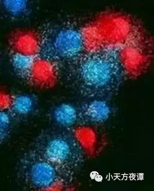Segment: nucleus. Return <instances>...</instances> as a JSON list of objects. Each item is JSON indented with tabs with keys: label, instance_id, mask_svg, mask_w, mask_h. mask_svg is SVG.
Wrapping results in <instances>:
<instances>
[{
	"label": "nucleus",
	"instance_id": "nucleus-2",
	"mask_svg": "<svg viewBox=\"0 0 154 191\" xmlns=\"http://www.w3.org/2000/svg\"><path fill=\"white\" fill-rule=\"evenodd\" d=\"M33 145V149L57 168L65 185L71 182L79 173L83 151L71 129L52 126L43 129Z\"/></svg>",
	"mask_w": 154,
	"mask_h": 191
},
{
	"label": "nucleus",
	"instance_id": "nucleus-10",
	"mask_svg": "<svg viewBox=\"0 0 154 191\" xmlns=\"http://www.w3.org/2000/svg\"><path fill=\"white\" fill-rule=\"evenodd\" d=\"M15 95L0 85V110L9 111L14 100Z\"/></svg>",
	"mask_w": 154,
	"mask_h": 191
},
{
	"label": "nucleus",
	"instance_id": "nucleus-6",
	"mask_svg": "<svg viewBox=\"0 0 154 191\" xmlns=\"http://www.w3.org/2000/svg\"><path fill=\"white\" fill-rule=\"evenodd\" d=\"M48 116L53 126L71 129L79 125V109L69 103L55 106L49 111Z\"/></svg>",
	"mask_w": 154,
	"mask_h": 191
},
{
	"label": "nucleus",
	"instance_id": "nucleus-4",
	"mask_svg": "<svg viewBox=\"0 0 154 191\" xmlns=\"http://www.w3.org/2000/svg\"><path fill=\"white\" fill-rule=\"evenodd\" d=\"M37 37L32 32L17 28L11 33L8 39V48L14 60L34 57L37 47Z\"/></svg>",
	"mask_w": 154,
	"mask_h": 191
},
{
	"label": "nucleus",
	"instance_id": "nucleus-9",
	"mask_svg": "<svg viewBox=\"0 0 154 191\" xmlns=\"http://www.w3.org/2000/svg\"><path fill=\"white\" fill-rule=\"evenodd\" d=\"M13 118L9 111L0 110V144L10 135L13 125Z\"/></svg>",
	"mask_w": 154,
	"mask_h": 191
},
{
	"label": "nucleus",
	"instance_id": "nucleus-3",
	"mask_svg": "<svg viewBox=\"0 0 154 191\" xmlns=\"http://www.w3.org/2000/svg\"><path fill=\"white\" fill-rule=\"evenodd\" d=\"M17 168L18 178L31 188L45 190L64 185L55 167L34 149L22 156Z\"/></svg>",
	"mask_w": 154,
	"mask_h": 191
},
{
	"label": "nucleus",
	"instance_id": "nucleus-1",
	"mask_svg": "<svg viewBox=\"0 0 154 191\" xmlns=\"http://www.w3.org/2000/svg\"><path fill=\"white\" fill-rule=\"evenodd\" d=\"M125 74L118 49L108 47L94 50L81 66V91L94 100L105 101L117 92Z\"/></svg>",
	"mask_w": 154,
	"mask_h": 191
},
{
	"label": "nucleus",
	"instance_id": "nucleus-7",
	"mask_svg": "<svg viewBox=\"0 0 154 191\" xmlns=\"http://www.w3.org/2000/svg\"><path fill=\"white\" fill-rule=\"evenodd\" d=\"M36 105V99L32 95L28 94L15 95L13 106L9 112L13 116L15 115L27 117L35 113Z\"/></svg>",
	"mask_w": 154,
	"mask_h": 191
},
{
	"label": "nucleus",
	"instance_id": "nucleus-5",
	"mask_svg": "<svg viewBox=\"0 0 154 191\" xmlns=\"http://www.w3.org/2000/svg\"><path fill=\"white\" fill-rule=\"evenodd\" d=\"M52 48L59 56L69 58L77 55L84 44L81 34L70 29L60 30L54 38Z\"/></svg>",
	"mask_w": 154,
	"mask_h": 191
},
{
	"label": "nucleus",
	"instance_id": "nucleus-8",
	"mask_svg": "<svg viewBox=\"0 0 154 191\" xmlns=\"http://www.w3.org/2000/svg\"><path fill=\"white\" fill-rule=\"evenodd\" d=\"M108 110L105 101L94 100L79 108V124L94 121L97 117L98 113Z\"/></svg>",
	"mask_w": 154,
	"mask_h": 191
}]
</instances>
